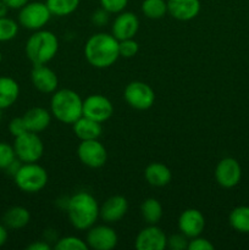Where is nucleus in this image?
<instances>
[{"label": "nucleus", "mask_w": 249, "mask_h": 250, "mask_svg": "<svg viewBox=\"0 0 249 250\" xmlns=\"http://www.w3.org/2000/svg\"><path fill=\"white\" fill-rule=\"evenodd\" d=\"M84 55L93 67H110L120 58L119 41L109 33L93 34L85 43Z\"/></svg>", "instance_id": "nucleus-1"}, {"label": "nucleus", "mask_w": 249, "mask_h": 250, "mask_svg": "<svg viewBox=\"0 0 249 250\" xmlns=\"http://www.w3.org/2000/svg\"><path fill=\"white\" fill-rule=\"evenodd\" d=\"M100 207L97 199L88 192H78L67 202V215L71 225L80 231L94 226L99 217Z\"/></svg>", "instance_id": "nucleus-2"}, {"label": "nucleus", "mask_w": 249, "mask_h": 250, "mask_svg": "<svg viewBox=\"0 0 249 250\" xmlns=\"http://www.w3.org/2000/svg\"><path fill=\"white\" fill-rule=\"evenodd\" d=\"M50 110L56 120L73 125L83 116V100L75 90H55L50 100Z\"/></svg>", "instance_id": "nucleus-3"}, {"label": "nucleus", "mask_w": 249, "mask_h": 250, "mask_svg": "<svg viewBox=\"0 0 249 250\" xmlns=\"http://www.w3.org/2000/svg\"><path fill=\"white\" fill-rule=\"evenodd\" d=\"M59 50L58 37L50 31L39 29L28 38L26 55L34 65H46Z\"/></svg>", "instance_id": "nucleus-4"}, {"label": "nucleus", "mask_w": 249, "mask_h": 250, "mask_svg": "<svg viewBox=\"0 0 249 250\" xmlns=\"http://www.w3.org/2000/svg\"><path fill=\"white\" fill-rule=\"evenodd\" d=\"M14 178L17 187L26 193L39 192L48 183V173L45 168L37 163H27L21 165Z\"/></svg>", "instance_id": "nucleus-5"}, {"label": "nucleus", "mask_w": 249, "mask_h": 250, "mask_svg": "<svg viewBox=\"0 0 249 250\" xmlns=\"http://www.w3.org/2000/svg\"><path fill=\"white\" fill-rule=\"evenodd\" d=\"M14 150L21 163H37L44 153V146L39 136L34 132H26L15 137Z\"/></svg>", "instance_id": "nucleus-6"}, {"label": "nucleus", "mask_w": 249, "mask_h": 250, "mask_svg": "<svg viewBox=\"0 0 249 250\" xmlns=\"http://www.w3.org/2000/svg\"><path fill=\"white\" fill-rule=\"evenodd\" d=\"M53 14L45 2L32 1L27 2L20 9L19 22L22 27L32 31H39L50 21Z\"/></svg>", "instance_id": "nucleus-7"}, {"label": "nucleus", "mask_w": 249, "mask_h": 250, "mask_svg": "<svg viewBox=\"0 0 249 250\" xmlns=\"http://www.w3.org/2000/svg\"><path fill=\"white\" fill-rule=\"evenodd\" d=\"M124 100L136 110H148L155 102L153 88L141 81H134L127 84L124 92Z\"/></svg>", "instance_id": "nucleus-8"}, {"label": "nucleus", "mask_w": 249, "mask_h": 250, "mask_svg": "<svg viewBox=\"0 0 249 250\" xmlns=\"http://www.w3.org/2000/svg\"><path fill=\"white\" fill-rule=\"evenodd\" d=\"M77 154L81 163L90 168L102 167L107 160L106 149L98 139L81 141L77 148Z\"/></svg>", "instance_id": "nucleus-9"}, {"label": "nucleus", "mask_w": 249, "mask_h": 250, "mask_svg": "<svg viewBox=\"0 0 249 250\" xmlns=\"http://www.w3.org/2000/svg\"><path fill=\"white\" fill-rule=\"evenodd\" d=\"M112 114H114L112 103L104 95L93 94L83 100V116L88 119L103 124L107 121Z\"/></svg>", "instance_id": "nucleus-10"}, {"label": "nucleus", "mask_w": 249, "mask_h": 250, "mask_svg": "<svg viewBox=\"0 0 249 250\" xmlns=\"http://www.w3.org/2000/svg\"><path fill=\"white\" fill-rule=\"evenodd\" d=\"M119 237L117 233L106 225H99V226H92L88 229L85 243L88 248L95 250H111L117 246Z\"/></svg>", "instance_id": "nucleus-11"}, {"label": "nucleus", "mask_w": 249, "mask_h": 250, "mask_svg": "<svg viewBox=\"0 0 249 250\" xmlns=\"http://www.w3.org/2000/svg\"><path fill=\"white\" fill-rule=\"evenodd\" d=\"M215 178L221 187H236L242 178L241 165L233 158L222 159L215 168Z\"/></svg>", "instance_id": "nucleus-12"}, {"label": "nucleus", "mask_w": 249, "mask_h": 250, "mask_svg": "<svg viewBox=\"0 0 249 250\" xmlns=\"http://www.w3.org/2000/svg\"><path fill=\"white\" fill-rule=\"evenodd\" d=\"M136 248L138 250H164L167 248V237L156 225H149L137 236Z\"/></svg>", "instance_id": "nucleus-13"}, {"label": "nucleus", "mask_w": 249, "mask_h": 250, "mask_svg": "<svg viewBox=\"0 0 249 250\" xmlns=\"http://www.w3.org/2000/svg\"><path fill=\"white\" fill-rule=\"evenodd\" d=\"M205 217L199 210L187 209L180 215L178 219V229L181 233L188 238H194L200 236L204 231Z\"/></svg>", "instance_id": "nucleus-14"}, {"label": "nucleus", "mask_w": 249, "mask_h": 250, "mask_svg": "<svg viewBox=\"0 0 249 250\" xmlns=\"http://www.w3.org/2000/svg\"><path fill=\"white\" fill-rule=\"evenodd\" d=\"M139 29V20L133 12L122 11L115 19L112 23L111 32L112 36L117 41H124V39L134 38Z\"/></svg>", "instance_id": "nucleus-15"}, {"label": "nucleus", "mask_w": 249, "mask_h": 250, "mask_svg": "<svg viewBox=\"0 0 249 250\" xmlns=\"http://www.w3.org/2000/svg\"><path fill=\"white\" fill-rule=\"evenodd\" d=\"M31 80L34 88L44 94L54 93L59 85L56 73L45 65H34L31 72Z\"/></svg>", "instance_id": "nucleus-16"}, {"label": "nucleus", "mask_w": 249, "mask_h": 250, "mask_svg": "<svg viewBox=\"0 0 249 250\" xmlns=\"http://www.w3.org/2000/svg\"><path fill=\"white\" fill-rule=\"evenodd\" d=\"M127 210H128V202L126 198L122 195H114L100 207L99 216L107 224H115L126 215Z\"/></svg>", "instance_id": "nucleus-17"}, {"label": "nucleus", "mask_w": 249, "mask_h": 250, "mask_svg": "<svg viewBox=\"0 0 249 250\" xmlns=\"http://www.w3.org/2000/svg\"><path fill=\"white\" fill-rule=\"evenodd\" d=\"M167 12L178 21H190L200 12L199 0H167Z\"/></svg>", "instance_id": "nucleus-18"}, {"label": "nucleus", "mask_w": 249, "mask_h": 250, "mask_svg": "<svg viewBox=\"0 0 249 250\" xmlns=\"http://www.w3.org/2000/svg\"><path fill=\"white\" fill-rule=\"evenodd\" d=\"M22 117L28 132L34 133H39L48 128L51 121V114L44 107H32L24 112Z\"/></svg>", "instance_id": "nucleus-19"}, {"label": "nucleus", "mask_w": 249, "mask_h": 250, "mask_svg": "<svg viewBox=\"0 0 249 250\" xmlns=\"http://www.w3.org/2000/svg\"><path fill=\"white\" fill-rule=\"evenodd\" d=\"M72 126L76 137L81 139V141L98 139L102 136V124L92 119H88L85 116H81Z\"/></svg>", "instance_id": "nucleus-20"}, {"label": "nucleus", "mask_w": 249, "mask_h": 250, "mask_svg": "<svg viewBox=\"0 0 249 250\" xmlns=\"http://www.w3.org/2000/svg\"><path fill=\"white\" fill-rule=\"evenodd\" d=\"M144 176L146 182L153 187H165L172 178L170 168L161 163H153L146 166Z\"/></svg>", "instance_id": "nucleus-21"}, {"label": "nucleus", "mask_w": 249, "mask_h": 250, "mask_svg": "<svg viewBox=\"0 0 249 250\" xmlns=\"http://www.w3.org/2000/svg\"><path fill=\"white\" fill-rule=\"evenodd\" d=\"M20 95V85L14 78L0 77V109L4 110L15 104Z\"/></svg>", "instance_id": "nucleus-22"}, {"label": "nucleus", "mask_w": 249, "mask_h": 250, "mask_svg": "<svg viewBox=\"0 0 249 250\" xmlns=\"http://www.w3.org/2000/svg\"><path fill=\"white\" fill-rule=\"evenodd\" d=\"M31 220V214L23 207H12L4 214L2 221L7 229H20L28 225Z\"/></svg>", "instance_id": "nucleus-23"}, {"label": "nucleus", "mask_w": 249, "mask_h": 250, "mask_svg": "<svg viewBox=\"0 0 249 250\" xmlns=\"http://www.w3.org/2000/svg\"><path fill=\"white\" fill-rule=\"evenodd\" d=\"M141 212L148 225H156L163 217V205L155 198H148L141 205Z\"/></svg>", "instance_id": "nucleus-24"}, {"label": "nucleus", "mask_w": 249, "mask_h": 250, "mask_svg": "<svg viewBox=\"0 0 249 250\" xmlns=\"http://www.w3.org/2000/svg\"><path fill=\"white\" fill-rule=\"evenodd\" d=\"M229 225L241 233H249V207H237L231 211L228 217Z\"/></svg>", "instance_id": "nucleus-25"}, {"label": "nucleus", "mask_w": 249, "mask_h": 250, "mask_svg": "<svg viewBox=\"0 0 249 250\" xmlns=\"http://www.w3.org/2000/svg\"><path fill=\"white\" fill-rule=\"evenodd\" d=\"M142 11L150 20L163 19L167 14V0H143Z\"/></svg>", "instance_id": "nucleus-26"}, {"label": "nucleus", "mask_w": 249, "mask_h": 250, "mask_svg": "<svg viewBox=\"0 0 249 250\" xmlns=\"http://www.w3.org/2000/svg\"><path fill=\"white\" fill-rule=\"evenodd\" d=\"M81 0H46L49 10L55 16H67L76 11Z\"/></svg>", "instance_id": "nucleus-27"}, {"label": "nucleus", "mask_w": 249, "mask_h": 250, "mask_svg": "<svg viewBox=\"0 0 249 250\" xmlns=\"http://www.w3.org/2000/svg\"><path fill=\"white\" fill-rule=\"evenodd\" d=\"M19 32V24L9 17L0 19V42H7L14 39Z\"/></svg>", "instance_id": "nucleus-28"}, {"label": "nucleus", "mask_w": 249, "mask_h": 250, "mask_svg": "<svg viewBox=\"0 0 249 250\" xmlns=\"http://www.w3.org/2000/svg\"><path fill=\"white\" fill-rule=\"evenodd\" d=\"M88 244L85 241L75 236H67L60 238L55 244V250H87Z\"/></svg>", "instance_id": "nucleus-29"}, {"label": "nucleus", "mask_w": 249, "mask_h": 250, "mask_svg": "<svg viewBox=\"0 0 249 250\" xmlns=\"http://www.w3.org/2000/svg\"><path fill=\"white\" fill-rule=\"evenodd\" d=\"M139 50V45L133 38L129 39H124V41H119V51L120 56L122 58H133L134 55H137Z\"/></svg>", "instance_id": "nucleus-30"}, {"label": "nucleus", "mask_w": 249, "mask_h": 250, "mask_svg": "<svg viewBox=\"0 0 249 250\" xmlns=\"http://www.w3.org/2000/svg\"><path fill=\"white\" fill-rule=\"evenodd\" d=\"M16 159L14 146L0 142V170H5Z\"/></svg>", "instance_id": "nucleus-31"}, {"label": "nucleus", "mask_w": 249, "mask_h": 250, "mask_svg": "<svg viewBox=\"0 0 249 250\" xmlns=\"http://www.w3.org/2000/svg\"><path fill=\"white\" fill-rule=\"evenodd\" d=\"M128 0H100V6L110 14H120L126 9Z\"/></svg>", "instance_id": "nucleus-32"}, {"label": "nucleus", "mask_w": 249, "mask_h": 250, "mask_svg": "<svg viewBox=\"0 0 249 250\" xmlns=\"http://www.w3.org/2000/svg\"><path fill=\"white\" fill-rule=\"evenodd\" d=\"M188 243H189V238L183 233L172 234L167 238V248L171 250L188 249Z\"/></svg>", "instance_id": "nucleus-33"}, {"label": "nucleus", "mask_w": 249, "mask_h": 250, "mask_svg": "<svg viewBox=\"0 0 249 250\" xmlns=\"http://www.w3.org/2000/svg\"><path fill=\"white\" fill-rule=\"evenodd\" d=\"M9 131L14 137H19L28 132L23 121V117H15L14 120H11L9 124Z\"/></svg>", "instance_id": "nucleus-34"}, {"label": "nucleus", "mask_w": 249, "mask_h": 250, "mask_svg": "<svg viewBox=\"0 0 249 250\" xmlns=\"http://www.w3.org/2000/svg\"><path fill=\"white\" fill-rule=\"evenodd\" d=\"M214 246L207 238H202L200 236L189 239L188 250H212Z\"/></svg>", "instance_id": "nucleus-35"}, {"label": "nucleus", "mask_w": 249, "mask_h": 250, "mask_svg": "<svg viewBox=\"0 0 249 250\" xmlns=\"http://www.w3.org/2000/svg\"><path fill=\"white\" fill-rule=\"evenodd\" d=\"M109 15L110 12H107L106 10H104L103 7L102 9L97 10V11L92 15L93 23H95L97 26H104V24H106L107 21H109Z\"/></svg>", "instance_id": "nucleus-36"}, {"label": "nucleus", "mask_w": 249, "mask_h": 250, "mask_svg": "<svg viewBox=\"0 0 249 250\" xmlns=\"http://www.w3.org/2000/svg\"><path fill=\"white\" fill-rule=\"evenodd\" d=\"M21 161L19 160V159H15L14 161H12L11 164H10L9 166H7L6 168H5V171H6V173H9L10 176H12V177H14L15 175H16L17 173V171L20 170V167H21Z\"/></svg>", "instance_id": "nucleus-37"}, {"label": "nucleus", "mask_w": 249, "mask_h": 250, "mask_svg": "<svg viewBox=\"0 0 249 250\" xmlns=\"http://www.w3.org/2000/svg\"><path fill=\"white\" fill-rule=\"evenodd\" d=\"M2 1H4L5 4L9 6V9L17 10V9H21V7H23L24 5L29 1V0H2Z\"/></svg>", "instance_id": "nucleus-38"}, {"label": "nucleus", "mask_w": 249, "mask_h": 250, "mask_svg": "<svg viewBox=\"0 0 249 250\" xmlns=\"http://www.w3.org/2000/svg\"><path fill=\"white\" fill-rule=\"evenodd\" d=\"M28 250H50V246L45 242H34L27 247Z\"/></svg>", "instance_id": "nucleus-39"}, {"label": "nucleus", "mask_w": 249, "mask_h": 250, "mask_svg": "<svg viewBox=\"0 0 249 250\" xmlns=\"http://www.w3.org/2000/svg\"><path fill=\"white\" fill-rule=\"evenodd\" d=\"M7 241V231L5 225L0 224V247L4 246Z\"/></svg>", "instance_id": "nucleus-40"}, {"label": "nucleus", "mask_w": 249, "mask_h": 250, "mask_svg": "<svg viewBox=\"0 0 249 250\" xmlns=\"http://www.w3.org/2000/svg\"><path fill=\"white\" fill-rule=\"evenodd\" d=\"M7 11H9V6L2 0H0V19L6 16Z\"/></svg>", "instance_id": "nucleus-41"}, {"label": "nucleus", "mask_w": 249, "mask_h": 250, "mask_svg": "<svg viewBox=\"0 0 249 250\" xmlns=\"http://www.w3.org/2000/svg\"><path fill=\"white\" fill-rule=\"evenodd\" d=\"M1 61H2V55H1V53H0V63H1Z\"/></svg>", "instance_id": "nucleus-42"}, {"label": "nucleus", "mask_w": 249, "mask_h": 250, "mask_svg": "<svg viewBox=\"0 0 249 250\" xmlns=\"http://www.w3.org/2000/svg\"><path fill=\"white\" fill-rule=\"evenodd\" d=\"M0 121H1V109H0Z\"/></svg>", "instance_id": "nucleus-43"}]
</instances>
